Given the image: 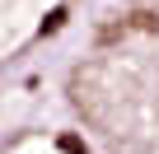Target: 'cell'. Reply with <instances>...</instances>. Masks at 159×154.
<instances>
[{
    "mask_svg": "<svg viewBox=\"0 0 159 154\" xmlns=\"http://www.w3.org/2000/svg\"><path fill=\"white\" fill-rule=\"evenodd\" d=\"M131 28H140V33H159V14L140 10V14H131Z\"/></svg>",
    "mask_w": 159,
    "mask_h": 154,
    "instance_id": "1",
    "label": "cell"
}]
</instances>
